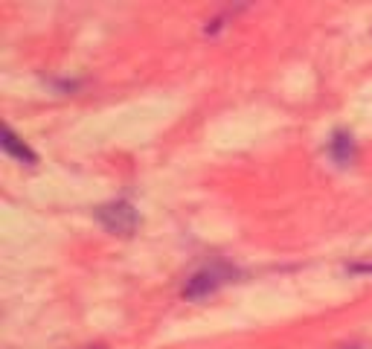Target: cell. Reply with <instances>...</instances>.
Segmentation results:
<instances>
[{
	"label": "cell",
	"instance_id": "3",
	"mask_svg": "<svg viewBox=\"0 0 372 349\" xmlns=\"http://www.w3.org/2000/svg\"><path fill=\"white\" fill-rule=\"evenodd\" d=\"M3 149L9 154H15L17 161H27V163H35V154L24 146V143H17V137L12 134V128H3Z\"/></svg>",
	"mask_w": 372,
	"mask_h": 349
},
{
	"label": "cell",
	"instance_id": "2",
	"mask_svg": "<svg viewBox=\"0 0 372 349\" xmlns=\"http://www.w3.org/2000/svg\"><path fill=\"white\" fill-rule=\"evenodd\" d=\"M99 218L111 227V230H117V233H128V230H134V221H137V216H134V209L128 207V204H111V207H102L99 209Z\"/></svg>",
	"mask_w": 372,
	"mask_h": 349
},
{
	"label": "cell",
	"instance_id": "1",
	"mask_svg": "<svg viewBox=\"0 0 372 349\" xmlns=\"http://www.w3.org/2000/svg\"><path fill=\"white\" fill-rule=\"evenodd\" d=\"M230 279V271L227 268H209V271H201V274H195L189 279V285H186V297H204L209 291H216L221 283H227Z\"/></svg>",
	"mask_w": 372,
	"mask_h": 349
}]
</instances>
